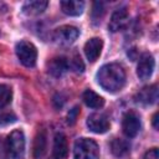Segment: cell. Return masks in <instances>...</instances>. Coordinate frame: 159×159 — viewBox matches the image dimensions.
<instances>
[{"label": "cell", "instance_id": "cell-6", "mask_svg": "<svg viewBox=\"0 0 159 159\" xmlns=\"http://www.w3.org/2000/svg\"><path fill=\"white\" fill-rule=\"evenodd\" d=\"M122 130H123L124 135L128 137V138H133L139 133V130H140V118L135 112L130 111V112H127L123 116Z\"/></svg>", "mask_w": 159, "mask_h": 159}, {"label": "cell", "instance_id": "cell-9", "mask_svg": "<svg viewBox=\"0 0 159 159\" xmlns=\"http://www.w3.org/2000/svg\"><path fill=\"white\" fill-rule=\"evenodd\" d=\"M128 21H129V14L127 7H119L112 14L108 24V29L112 32H118L128 25Z\"/></svg>", "mask_w": 159, "mask_h": 159}, {"label": "cell", "instance_id": "cell-12", "mask_svg": "<svg viewBox=\"0 0 159 159\" xmlns=\"http://www.w3.org/2000/svg\"><path fill=\"white\" fill-rule=\"evenodd\" d=\"M102 47H103L102 39H99V37H92V39H89L84 43V48H83L87 60L89 62H94L99 57V55L102 52Z\"/></svg>", "mask_w": 159, "mask_h": 159}, {"label": "cell", "instance_id": "cell-26", "mask_svg": "<svg viewBox=\"0 0 159 159\" xmlns=\"http://www.w3.org/2000/svg\"><path fill=\"white\" fill-rule=\"evenodd\" d=\"M153 127H154L155 129L159 128V124H158V112H155L154 116H153Z\"/></svg>", "mask_w": 159, "mask_h": 159}, {"label": "cell", "instance_id": "cell-7", "mask_svg": "<svg viewBox=\"0 0 159 159\" xmlns=\"http://www.w3.org/2000/svg\"><path fill=\"white\" fill-rule=\"evenodd\" d=\"M154 66H155V61L154 57L149 53V52H144L138 61V66H137V75L140 80H148L153 71H154Z\"/></svg>", "mask_w": 159, "mask_h": 159}, {"label": "cell", "instance_id": "cell-13", "mask_svg": "<svg viewBox=\"0 0 159 159\" xmlns=\"http://www.w3.org/2000/svg\"><path fill=\"white\" fill-rule=\"evenodd\" d=\"M62 11L70 16H78L84 10V2L77 0H63L60 2Z\"/></svg>", "mask_w": 159, "mask_h": 159}, {"label": "cell", "instance_id": "cell-25", "mask_svg": "<svg viewBox=\"0 0 159 159\" xmlns=\"http://www.w3.org/2000/svg\"><path fill=\"white\" fill-rule=\"evenodd\" d=\"M0 159H7V154H6V144L5 142L0 138Z\"/></svg>", "mask_w": 159, "mask_h": 159}, {"label": "cell", "instance_id": "cell-14", "mask_svg": "<svg viewBox=\"0 0 159 159\" xmlns=\"http://www.w3.org/2000/svg\"><path fill=\"white\" fill-rule=\"evenodd\" d=\"M68 68V60L65 57H55L48 62V72L53 77H61Z\"/></svg>", "mask_w": 159, "mask_h": 159}, {"label": "cell", "instance_id": "cell-19", "mask_svg": "<svg viewBox=\"0 0 159 159\" xmlns=\"http://www.w3.org/2000/svg\"><path fill=\"white\" fill-rule=\"evenodd\" d=\"M12 98V89L7 84H0V108L6 107Z\"/></svg>", "mask_w": 159, "mask_h": 159}, {"label": "cell", "instance_id": "cell-4", "mask_svg": "<svg viewBox=\"0 0 159 159\" xmlns=\"http://www.w3.org/2000/svg\"><path fill=\"white\" fill-rule=\"evenodd\" d=\"M16 51V56L20 60V62L26 66V67H34L36 65V60H37V50L35 47V45L30 41L22 40L20 42L16 43L15 47Z\"/></svg>", "mask_w": 159, "mask_h": 159}, {"label": "cell", "instance_id": "cell-22", "mask_svg": "<svg viewBox=\"0 0 159 159\" xmlns=\"http://www.w3.org/2000/svg\"><path fill=\"white\" fill-rule=\"evenodd\" d=\"M16 120V116L12 112H4L0 113V127L7 125L10 123H14Z\"/></svg>", "mask_w": 159, "mask_h": 159}, {"label": "cell", "instance_id": "cell-23", "mask_svg": "<svg viewBox=\"0 0 159 159\" xmlns=\"http://www.w3.org/2000/svg\"><path fill=\"white\" fill-rule=\"evenodd\" d=\"M78 113H80L78 106H75L72 109H70V112H68V114H67V122H68V124H73V123L77 120Z\"/></svg>", "mask_w": 159, "mask_h": 159}, {"label": "cell", "instance_id": "cell-2", "mask_svg": "<svg viewBox=\"0 0 159 159\" xmlns=\"http://www.w3.org/2000/svg\"><path fill=\"white\" fill-rule=\"evenodd\" d=\"M5 144L7 159H25V135L22 130H12L7 135Z\"/></svg>", "mask_w": 159, "mask_h": 159}, {"label": "cell", "instance_id": "cell-8", "mask_svg": "<svg viewBox=\"0 0 159 159\" xmlns=\"http://www.w3.org/2000/svg\"><path fill=\"white\" fill-rule=\"evenodd\" d=\"M87 127L91 132L102 134L109 129V119L103 113H93L87 118Z\"/></svg>", "mask_w": 159, "mask_h": 159}, {"label": "cell", "instance_id": "cell-15", "mask_svg": "<svg viewBox=\"0 0 159 159\" xmlns=\"http://www.w3.org/2000/svg\"><path fill=\"white\" fill-rule=\"evenodd\" d=\"M82 99L84 102V104L89 108H94V109H98V108H102L103 104H104V99L103 97H101L98 93H96L92 89H86L82 94Z\"/></svg>", "mask_w": 159, "mask_h": 159}, {"label": "cell", "instance_id": "cell-18", "mask_svg": "<svg viewBox=\"0 0 159 159\" xmlns=\"http://www.w3.org/2000/svg\"><path fill=\"white\" fill-rule=\"evenodd\" d=\"M111 152L116 157H124L129 152V144L124 139L116 138L111 142Z\"/></svg>", "mask_w": 159, "mask_h": 159}, {"label": "cell", "instance_id": "cell-20", "mask_svg": "<svg viewBox=\"0 0 159 159\" xmlns=\"http://www.w3.org/2000/svg\"><path fill=\"white\" fill-rule=\"evenodd\" d=\"M68 67H71L75 72H77V73H81V72H83V70H84V65H83V61L81 60V57L77 55V53H75L72 57H70V60H68Z\"/></svg>", "mask_w": 159, "mask_h": 159}, {"label": "cell", "instance_id": "cell-16", "mask_svg": "<svg viewBox=\"0 0 159 159\" xmlns=\"http://www.w3.org/2000/svg\"><path fill=\"white\" fill-rule=\"evenodd\" d=\"M48 2L46 0H32V1H26L22 6V11L26 15H39L41 12H43L47 7Z\"/></svg>", "mask_w": 159, "mask_h": 159}, {"label": "cell", "instance_id": "cell-1", "mask_svg": "<svg viewBox=\"0 0 159 159\" xmlns=\"http://www.w3.org/2000/svg\"><path fill=\"white\" fill-rule=\"evenodd\" d=\"M125 71L119 63H107L97 72V82L111 93L120 91L125 84Z\"/></svg>", "mask_w": 159, "mask_h": 159}, {"label": "cell", "instance_id": "cell-10", "mask_svg": "<svg viewBox=\"0 0 159 159\" xmlns=\"http://www.w3.org/2000/svg\"><path fill=\"white\" fill-rule=\"evenodd\" d=\"M157 99H158V86L157 84L143 87L135 96V102L144 104V106L153 104L157 102Z\"/></svg>", "mask_w": 159, "mask_h": 159}, {"label": "cell", "instance_id": "cell-24", "mask_svg": "<svg viewBox=\"0 0 159 159\" xmlns=\"http://www.w3.org/2000/svg\"><path fill=\"white\" fill-rule=\"evenodd\" d=\"M144 159H159V150H158V148H152V149H149V150L145 153Z\"/></svg>", "mask_w": 159, "mask_h": 159}, {"label": "cell", "instance_id": "cell-11", "mask_svg": "<svg viewBox=\"0 0 159 159\" xmlns=\"http://www.w3.org/2000/svg\"><path fill=\"white\" fill-rule=\"evenodd\" d=\"M53 159H67L68 155V144L67 138L63 133H56L53 138V149H52Z\"/></svg>", "mask_w": 159, "mask_h": 159}, {"label": "cell", "instance_id": "cell-21", "mask_svg": "<svg viewBox=\"0 0 159 159\" xmlns=\"http://www.w3.org/2000/svg\"><path fill=\"white\" fill-rule=\"evenodd\" d=\"M104 4L101 1H96L93 4V10H92V17L94 21H99L102 16L104 15Z\"/></svg>", "mask_w": 159, "mask_h": 159}, {"label": "cell", "instance_id": "cell-5", "mask_svg": "<svg viewBox=\"0 0 159 159\" xmlns=\"http://www.w3.org/2000/svg\"><path fill=\"white\" fill-rule=\"evenodd\" d=\"M78 35H80V30L77 27L71 26V25H63V26L57 27L53 31V40L58 45L68 46L77 40Z\"/></svg>", "mask_w": 159, "mask_h": 159}, {"label": "cell", "instance_id": "cell-3", "mask_svg": "<svg viewBox=\"0 0 159 159\" xmlns=\"http://www.w3.org/2000/svg\"><path fill=\"white\" fill-rule=\"evenodd\" d=\"M75 159H99V147L89 138H80L73 148Z\"/></svg>", "mask_w": 159, "mask_h": 159}, {"label": "cell", "instance_id": "cell-17", "mask_svg": "<svg viewBox=\"0 0 159 159\" xmlns=\"http://www.w3.org/2000/svg\"><path fill=\"white\" fill-rule=\"evenodd\" d=\"M47 137L45 130H40L35 138V144H34V155L36 159H40L43 157L46 153V144H47Z\"/></svg>", "mask_w": 159, "mask_h": 159}]
</instances>
